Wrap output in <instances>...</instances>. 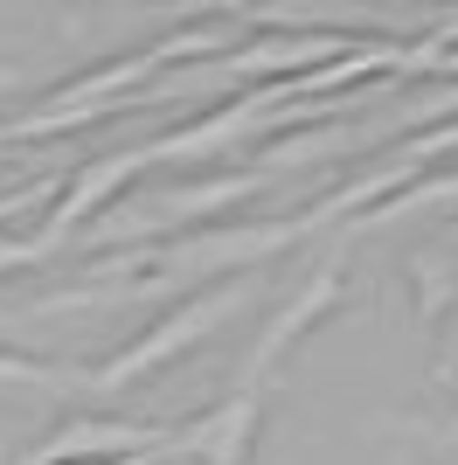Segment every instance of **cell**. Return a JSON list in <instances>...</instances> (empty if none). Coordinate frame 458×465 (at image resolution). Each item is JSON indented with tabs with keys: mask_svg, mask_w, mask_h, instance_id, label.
<instances>
[{
	"mask_svg": "<svg viewBox=\"0 0 458 465\" xmlns=\"http://www.w3.org/2000/svg\"><path fill=\"white\" fill-rule=\"evenodd\" d=\"M257 410H264V396L244 382L236 396H223L209 417H194V424L174 438V451H181V459H202V465H250V451H257V424H264Z\"/></svg>",
	"mask_w": 458,
	"mask_h": 465,
	"instance_id": "cell-1",
	"label": "cell"
},
{
	"mask_svg": "<svg viewBox=\"0 0 458 465\" xmlns=\"http://www.w3.org/2000/svg\"><path fill=\"white\" fill-rule=\"evenodd\" d=\"M229 312H236V292H223V299H202V306H188V312H174L167 327H153L146 341H133V348L118 354L105 375H91V389H125L133 375H146V369H160L167 354H181V348H194L209 327H223Z\"/></svg>",
	"mask_w": 458,
	"mask_h": 465,
	"instance_id": "cell-2",
	"label": "cell"
},
{
	"mask_svg": "<svg viewBox=\"0 0 458 465\" xmlns=\"http://www.w3.org/2000/svg\"><path fill=\"white\" fill-rule=\"evenodd\" d=\"M334 285H341V272H320L313 285L299 292V299H292V306H278V320L264 327V341L250 348V375H244L250 389H264V369H271V361H278V354L292 348V341H299L305 327H313V320H320L326 306H334Z\"/></svg>",
	"mask_w": 458,
	"mask_h": 465,
	"instance_id": "cell-3",
	"label": "cell"
}]
</instances>
